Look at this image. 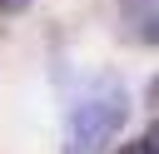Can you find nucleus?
Wrapping results in <instances>:
<instances>
[{"label":"nucleus","instance_id":"nucleus-1","mask_svg":"<svg viewBox=\"0 0 159 154\" xmlns=\"http://www.w3.org/2000/svg\"><path fill=\"white\" fill-rule=\"evenodd\" d=\"M124 119H129V99H124V89H119V84H109V89H94V94L75 99V104H70V114H65L60 154H104V149L114 144V134L124 129Z\"/></svg>","mask_w":159,"mask_h":154},{"label":"nucleus","instance_id":"nucleus-2","mask_svg":"<svg viewBox=\"0 0 159 154\" xmlns=\"http://www.w3.org/2000/svg\"><path fill=\"white\" fill-rule=\"evenodd\" d=\"M119 20L134 40L159 45V0H119Z\"/></svg>","mask_w":159,"mask_h":154},{"label":"nucleus","instance_id":"nucleus-3","mask_svg":"<svg viewBox=\"0 0 159 154\" xmlns=\"http://www.w3.org/2000/svg\"><path fill=\"white\" fill-rule=\"evenodd\" d=\"M114 154H149V144H144V139H134V144H119Z\"/></svg>","mask_w":159,"mask_h":154},{"label":"nucleus","instance_id":"nucleus-4","mask_svg":"<svg viewBox=\"0 0 159 154\" xmlns=\"http://www.w3.org/2000/svg\"><path fill=\"white\" fill-rule=\"evenodd\" d=\"M25 5H30V0H0V10H5V15H20Z\"/></svg>","mask_w":159,"mask_h":154},{"label":"nucleus","instance_id":"nucleus-5","mask_svg":"<svg viewBox=\"0 0 159 154\" xmlns=\"http://www.w3.org/2000/svg\"><path fill=\"white\" fill-rule=\"evenodd\" d=\"M144 144H149V154H159V124H154V129L144 134Z\"/></svg>","mask_w":159,"mask_h":154}]
</instances>
